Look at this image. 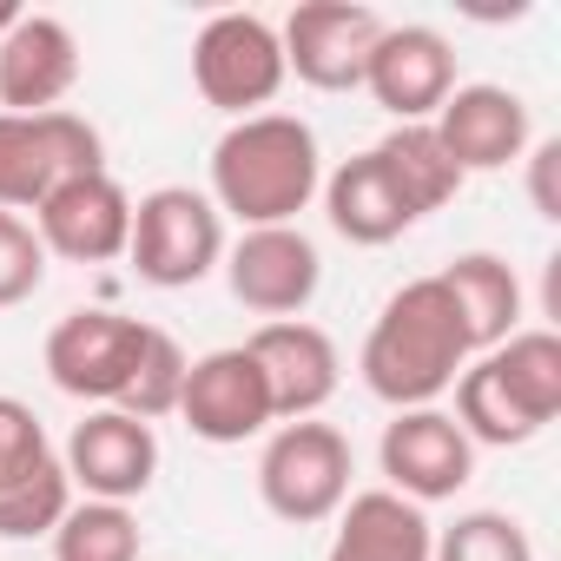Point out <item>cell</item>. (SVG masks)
I'll use <instances>...</instances> for the list:
<instances>
[{"label":"cell","instance_id":"20","mask_svg":"<svg viewBox=\"0 0 561 561\" xmlns=\"http://www.w3.org/2000/svg\"><path fill=\"white\" fill-rule=\"evenodd\" d=\"M436 277H443V291H449V305H456V318H462L476 357L522 331V277H515L508 257H495V251H462V257H449Z\"/></svg>","mask_w":561,"mask_h":561},{"label":"cell","instance_id":"4","mask_svg":"<svg viewBox=\"0 0 561 561\" xmlns=\"http://www.w3.org/2000/svg\"><path fill=\"white\" fill-rule=\"evenodd\" d=\"M126 257L139 271V285L152 291H185L198 277H211L225 264V218L205 192L192 185H159L146 198H133V238Z\"/></svg>","mask_w":561,"mask_h":561},{"label":"cell","instance_id":"26","mask_svg":"<svg viewBox=\"0 0 561 561\" xmlns=\"http://www.w3.org/2000/svg\"><path fill=\"white\" fill-rule=\"evenodd\" d=\"M41 285H47V251H41V231H34V218H21V211H0V311L27 305Z\"/></svg>","mask_w":561,"mask_h":561},{"label":"cell","instance_id":"19","mask_svg":"<svg viewBox=\"0 0 561 561\" xmlns=\"http://www.w3.org/2000/svg\"><path fill=\"white\" fill-rule=\"evenodd\" d=\"M324 211H331V231L337 238H351V244H364V251H377V244H397L410 225H416V211L403 205V192L390 185V172H383V159L377 152H357V159H344L337 172H324Z\"/></svg>","mask_w":561,"mask_h":561},{"label":"cell","instance_id":"23","mask_svg":"<svg viewBox=\"0 0 561 561\" xmlns=\"http://www.w3.org/2000/svg\"><path fill=\"white\" fill-rule=\"evenodd\" d=\"M54 561H139V515L119 502H73L47 535Z\"/></svg>","mask_w":561,"mask_h":561},{"label":"cell","instance_id":"9","mask_svg":"<svg viewBox=\"0 0 561 561\" xmlns=\"http://www.w3.org/2000/svg\"><path fill=\"white\" fill-rule=\"evenodd\" d=\"M225 285L264 324L305 318L324 285V257L298 225H264V231H244L238 244H225Z\"/></svg>","mask_w":561,"mask_h":561},{"label":"cell","instance_id":"16","mask_svg":"<svg viewBox=\"0 0 561 561\" xmlns=\"http://www.w3.org/2000/svg\"><path fill=\"white\" fill-rule=\"evenodd\" d=\"M430 126H436V139H443V152L456 159L462 179H469V172H502V165H515V159L535 146L528 100L508 93V87H489V80L456 87Z\"/></svg>","mask_w":561,"mask_h":561},{"label":"cell","instance_id":"14","mask_svg":"<svg viewBox=\"0 0 561 561\" xmlns=\"http://www.w3.org/2000/svg\"><path fill=\"white\" fill-rule=\"evenodd\" d=\"M244 351H251V364H257V377H264V390H271L277 423L318 416V410L337 397V383H344V357H337L331 331L311 324V318L257 324V331L244 337Z\"/></svg>","mask_w":561,"mask_h":561},{"label":"cell","instance_id":"18","mask_svg":"<svg viewBox=\"0 0 561 561\" xmlns=\"http://www.w3.org/2000/svg\"><path fill=\"white\" fill-rule=\"evenodd\" d=\"M436 548V522L430 508L390 495V489H364L337 508V535L324 561H430Z\"/></svg>","mask_w":561,"mask_h":561},{"label":"cell","instance_id":"25","mask_svg":"<svg viewBox=\"0 0 561 561\" xmlns=\"http://www.w3.org/2000/svg\"><path fill=\"white\" fill-rule=\"evenodd\" d=\"M185 364H192V357L179 351V337L152 324V337H146V357H139V370H133V383H126V397H119V410H126V416H139V423H159V416H179V390H185Z\"/></svg>","mask_w":561,"mask_h":561},{"label":"cell","instance_id":"27","mask_svg":"<svg viewBox=\"0 0 561 561\" xmlns=\"http://www.w3.org/2000/svg\"><path fill=\"white\" fill-rule=\"evenodd\" d=\"M47 449H54V443H47L41 416H34L21 397H0V495H8Z\"/></svg>","mask_w":561,"mask_h":561},{"label":"cell","instance_id":"15","mask_svg":"<svg viewBox=\"0 0 561 561\" xmlns=\"http://www.w3.org/2000/svg\"><path fill=\"white\" fill-rule=\"evenodd\" d=\"M364 93L397 119V126H430L443 100L456 93V47L436 27H383Z\"/></svg>","mask_w":561,"mask_h":561},{"label":"cell","instance_id":"11","mask_svg":"<svg viewBox=\"0 0 561 561\" xmlns=\"http://www.w3.org/2000/svg\"><path fill=\"white\" fill-rule=\"evenodd\" d=\"M179 416L211 449H238V443H251V436H264L277 423L271 390H264V377H257L244 344H225V351H205V357L185 364Z\"/></svg>","mask_w":561,"mask_h":561},{"label":"cell","instance_id":"6","mask_svg":"<svg viewBox=\"0 0 561 561\" xmlns=\"http://www.w3.org/2000/svg\"><path fill=\"white\" fill-rule=\"evenodd\" d=\"M106 172L100 126L80 113H0V211H34L54 185Z\"/></svg>","mask_w":561,"mask_h":561},{"label":"cell","instance_id":"28","mask_svg":"<svg viewBox=\"0 0 561 561\" xmlns=\"http://www.w3.org/2000/svg\"><path fill=\"white\" fill-rule=\"evenodd\" d=\"M522 159H528V198H535V211L548 225H561V139H541Z\"/></svg>","mask_w":561,"mask_h":561},{"label":"cell","instance_id":"3","mask_svg":"<svg viewBox=\"0 0 561 561\" xmlns=\"http://www.w3.org/2000/svg\"><path fill=\"white\" fill-rule=\"evenodd\" d=\"M351 436L337 423H277L264 436V456H257V495L277 522L291 528H311V522H337V508L351 502Z\"/></svg>","mask_w":561,"mask_h":561},{"label":"cell","instance_id":"10","mask_svg":"<svg viewBox=\"0 0 561 561\" xmlns=\"http://www.w3.org/2000/svg\"><path fill=\"white\" fill-rule=\"evenodd\" d=\"M377 469H383V489L430 508V502H449L456 489H469L476 476V443L456 430L449 410H397L383 423V443H377Z\"/></svg>","mask_w":561,"mask_h":561},{"label":"cell","instance_id":"1","mask_svg":"<svg viewBox=\"0 0 561 561\" xmlns=\"http://www.w3.org/2000/svg\"><path fill=\"white\" fill-rule=\"evenodd\" d=\"M469 357H476L469 331H462V318H456V305L443 291V277L430 271V277H410L403 291L383 298L357 370H364V390L377 403H390V410H436L456 390V377L469 370Z\"/></svg>","mask_w":561,"mask_h":561},{"label":"cell","instance_id":"2","mask_svg":"<svg viewBox=\"0 0 561 561\" xmlns=\"http://www.w3.org/2000/svg\"><path fill=\"white\" fill-rule=\"evenodd\" d=\"M318 185H324L318 133L298 113H251L218 133L205 198L218 205V218L231 211L244 231H264V225H298Z\"/></svg>","mask_w":561,"mask_h":561},{"label":"cell","instance_id":"24","mask_svg":"<svg viewBox=\"0 0 561 561\" xmlns=\"http://www.w3.org/2000/svg\"><path fill=\"white\" fill-rule=\"evenodd\" d=\"M430 561H535V541L515 515L502 508H469L449 528H436Z\"/></svg>","mask_w":561,"mask_h":561},{"label":"cell","instance_id":"29","mask_svg":"<svg viewBox=\"0 0 561 561\" xmlns=\"http://www.w3.org/2000/svg\"><path fill=\"white\" fill-rule=\"evenodd\" d=\"M21 14H27V8H21V0H0V41H8V34L21 27Z\"/></svg>","mask_w":561,"mask_h":561},{"label":"cell","instance_id":"17","mask_svg":"<svg viewBox=\"0 0 561 561\" xmlns=\"http://www.w3.org/2000/svg\"><path fill=\"white\" fill-rule=\"evenodd\" d=\"M80 87V41L60 14H21L0 41V113H60Z\"/></svg>","mask_w":561,"mask_h":561},{"label":"cell","instance_id":"7","mask_svg":"<svg viewBox=\"0 0 561 561\" xmlns=\"http://www.w3.org/2000/svg\"><path fill=\"white\" fill-rule=\"evenodd\" d=\"M146 337H152V324L119 318V311H100V305L67 311L47 331V377H54L60 397H80L93 410H119L139 357H146Z\"/></svg>","mask_w":561,"mask_h":561},{"label":"cell","instance_id":"21","mask_svg":"<svg viewBox=\"0 0 561 561\" xmlns=\"http://www.w3.org/2000/svg\"><path fill=\"white\" fill-rule=\"evenodd\" d=\"M370 152L383 159V172H390V185L403 192V205L416 211V225H423L430 211H443V205L469 185V179L456 172V159L443 152L436 126H390Z\"/></svg>","mask_w":561,"mask_h":561},{"label":"cell","instance_id":"13","mask_svg":"<svg viewBox=\"0 0 561 561\" xmlns=\"http://www.w3.org/2000/svg\"><path fill=\"white\" fill-rule=\"evenodd\" d=\"M34 231H41L47 257L113 264V257H126V238H133V192L113 172H80L34 205Z\"/></svg>","mask_w":561,"mask_h":561},{"label":"cell","instance_id":"8","mask_svg":"<svg viewBox=\"0 0 561 561\" xmlns=\"http://www.w3.org/2000/svg\"><path fill=\"white\" fill-rule=\"evenodd\" d=\"M383 27L390 21L377 8H364V0H311V8H298L277 27L285 73H298L311 93H357Z\"/></svg>","mask_w":561,"mask_h":561},{"label":"cell","instance_id":"5","mask_svg":"<svg viewBox=\"0 0 561 561\" xmlns=\"http://www.w3.org/2000/svg\"><path fill=\"white\" fill-rule=\"evenodd\" d=\"M285 47L264 14H211L192 41V87L225 119H251L285 93Z\"/></svg>","mask_w":561,"mask_h":561},{"label":"cell","instance_id":"12","mask_svg":"<svg viewBox=\"0 0 561 561\" xmlns=\"http://www.w3.org/2000/svg\"><path fill=\"white\" fill-rule=\"evenodd\" d=\"M67 462V482L87 495V502H119L133 508L152 476H159V430L126 416V410H87L60 449Z\"/></svg>","mask_w":561,"mask_h":561},{"label":"cell","instance_id":"22","mask_svg":"<svg viewBox=\"0 0 561 561\" xmlns=\"http://www.w3.org/2000/svg\"><path fill=\"white\" fill-rule=\"evenodd\" d=\"M482 364L502 377V390L548 430L554 416H561V337L554 331H515V337H502L495 351H482Z\"/></svg>","mask_w":561,"mask_h":561}]
</instances>
